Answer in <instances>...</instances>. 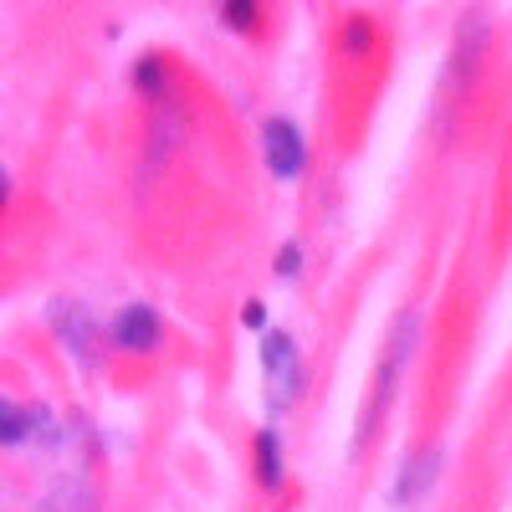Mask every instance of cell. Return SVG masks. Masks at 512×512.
Here are the masks:
<instances>
[{
  "instance_id": "obj_7",
  "label": "cell",
  "mask_w": 512,
  "mask_h": 512,
  "mask_svg": "<svg viewBox=\"0 0 512 512\" xmlns=\"http://www.w3.org/2000/svg\"><path fill=\"white\" fill-rule=\"evenodd\" d=\"M36 415H26L21 405H0V441H6V446H16V441H26V425H31Z\"/></svg>"
},
{
  "instance_id": "obj_9",
  "label": "cell",
  "mask_w": 512,
  "mask_h": 512,
  "mask_svg": "<svg viewBox=\"0 0 512 512\" xmlns=\"http://www.w3.org/2000/svg\"><path fill=\"white\" fill-rule=\"evenodd\" d=\"M226 21L231 26H251L256 21V6H226Z\"/></svg>"
},
{
  "instance_id": "obj_2",
  "label": "cell",
  "mask_w": 512,
  "mask_h": 512,
  "mask_svg": "<svg viewBox=\"0 0 512 512\" xmlns=\"http://www.w3.org/2000/svg\"><path fill=\"white\" fill-rule=\"evenodd\" d=\"M262 144H267V164H272V175H277V180H297V175H303L308 149H303V134H297V123L272 118V123L262 128Z\"/></svg>"
},
{
  "instance_id": "obj_10",
  "label": "cell",
  "mask_w": 512,
  "mask_h": 512,
  "mask_svg": "<svg viewBox=\"0 0 512 512\" xmlns=\"http://www.w3.org/2000/svg\"><path fill=\"white\" fill-rule=\"evenodd\" d=\"M262 318H267L262 303H251V308H246V328H262Z\"/></svg>"
},
{
  "instance_id": "obj_1",
  "label": "cell",
  "mask_w": 512,
  "mask_h": 512,
  "mask_svg": "<svg viewBox=\"0 0 512 512\" xmlns=\"http://www.w3.org/2000/svg\"><path fill=\"white\" fill-rule=\"evenodd\" d=\"M262 364H267V390H272V405H292L297 400V384H303V364H297V344L287 333H267L262 344Z\"/></svg>"
},
{
  "instance_id": "obj_3",
  "label": "cell",
  "mask_w": 512,
  "mask_h": 512,
  "mask_svg": "<svg viewBox=\"0 0 512 512\" xmlns=\"http://www.w3.org/2000/svg\"><path fill=\"white\" fill-rule=\"evenodd\" d=\"M52 323H57V333H62V344L72 349V359L98 364V328H93V318L82 313L77 303H57V308H52Z\"/></svg>"
},
{
  "instance_id": "obj_5",
  "label": "cell",
  "mask_w": 512,
  "mask_h": 512,
  "mask_svg": "<svg viewBox=\"0 0 512 512\" xmlns=\"http://www.w3.org/2000/svg\"><path fill=\"white\" fill-rule=\"evenodd\" d=\"M441 477V446H431V451H420L410 466H405V477L395 482V502L405 507V502H420V492L431 487Z\"/></svg>"
},
{
  "instance_id": "obj_4",
  "label": "cell",
  "mask_w": 512,
  "mask_h": 512,
  "mask_svg": "<svg viewBox=\"0 0 512 512\" xmlns=\"http://www.w3.org/2000/svg\"><path fill=\"white\" fill-rule=\"evenodd\" d=\"M118 344L123 349H134V354H149L154 344H159V318H154V308H144V303H134V308H123L118 313Z\"/></svg>"
},
{
  "instance_id": "obj_8",
  "label": "cell",
  "mask_w": 512,
  "mask_h": 512,
  "mask_svg": "<svg viewBox=\"0 0 512 512\" xmlns=\"http://www.w3.org/2000/svg\"><path fill=\"white\" fill-rule=\"evenodd\" d=\"M297 262H303V251H297V246H282L277 251V272L282 277H297Z\"/></svg>"
},
{
  "instance_id": "obj_6",
  "label": "cell",
  "mask_w": 512,
  "mask_h": 512,
  "mask_svg": "<svg viewBox=\"0 0 512 512\" xmlns=\"http://www.w3.org/2000/svg\"><path fill=\"white\" fill-rule=\"evenodd\" d=\"M256 461H262V482L277 487L282 482V456H277V431H262L256 436Z\"/></svg>"
}]
</instances>
